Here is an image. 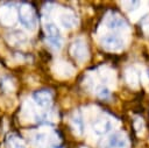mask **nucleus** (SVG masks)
I'll return each instance as SVG.
<instances>
[{
    "label": "nucleus",
    "mask_w": 149,
    "mask_h": 148,
    "mask_svg": "<svg viewBox=\"0 0 149 148\" xmlns=\"http://www.w3.org/2000/svg\"><path fill=\"white\" fill-rule=\"evenodd\" d=\"M71 55L79 62H84L88 57V48L83 38H76L70 47Z\"/></svg>",
    "instance_id": "obj_2"
},
{
    "label": "nucleus",
    "mask_w": 149,
    "mask_h": 148,
    "mask_svg": "<svg viewBox=\"0 0 149 148\" xmlns=\"http://www.w3.org/2000/svg\"><path fill=\"white\" fill-rule=\"evenodd\" d=\"M59 20H61L62 26H63L64 28H68V29L76 27L77 23H78V20H77L76 14H74L72 10H70V9L64 10V12L61 14Z\"/></svg>",
    "instance_id": "obj_8"
},
{
    "label": "nucleus",
    "mask_w": 149,
    "mask_h": 148,
    "mask_svg": "<svg viewBox=\"0 0 149 148\" xmlns=\"http://www.w3.org/2000/svg\"><path fill=\"white\" fill-rule=\"evenodd\" d=\"M6 145L8 148H27L24 141L16 134H9L6 139Z\"/></svg>",
    "instance_id": "obj_10"
},
{
    "label": "nucleus",
    "mask_w": 149,
    "mask_h": 148,
    "mask_svg": "<svg viewBox=\"0 0 149 148\" xmlns=\"http://www.w3.org/2000/svg\"><path fill=\"white\" fill-rule=\"evenodd\" d=\"M101 44L106 50H109V51H119L123 48L122 38L115 34H107L102 36Z\"/></svg>",
    "instance_id": "obj_4"
},
{
    "label": "nucleus",
    "mask_w": 149,
    "mask_h": 148,
    "mask_svg": "<svg viewBox=\"0 0 149 148\" xmlns=\"http://www.w3.org/2000/svg\"><path fill=\"white\" fill-rule=\"evenodd\" d=\"M126 78H127V82L128 84H130L132 86H135L139 82V76H137V72H135L133 69H128L126 71Z\"/></svg>",
    "instance_id": "obj_12"
},
{
    "label": "nucleus",
    "mask_w": 149,
    "mask_h": 148,
    "mask_svg": "<svg viewBox=\"0 0 149 148\" xmlns=\"http://www.w3.org/2000/svg\"><path fill=\"white\" fill-rule=\"evenodd\" d=\"M34 101L41 107H49L52 101V94L48 90H38L33 94Z\"/></svg>",
    "instance_id": "obj_6"
},
{
    "label": "nucleus",
    "mask_w": 149,
    "mask_h": 148,
    "mask_svg": "<svg viewBox=\"0 0 149 148\" xmlns=\"http://www.w3.org/2000/svg\"><path fill=\"white\" fill-rule=\"evenodd\" d=\"M0 87H1L3 91H6V92L10 91V90L13 89V86H12V80H10L9 78H3V79L0 82Z\"/></svg>",
    "instance_id": "obj_14"
},
{
    "label": "nucleus",
    "mask_w": 149,
    "mask_h": 148,
    "mask_svg": "<svg viewBox=\"0 0 149 148\" xmlns=\"http://www.w3.org/2000/svg\"><path fill=\"white\" fill-rule=\"evenodd\" d=\"M104 148H128L127 136L122 132H115L104 143Z\"/></svg>",
    "instance_id": "obj_5"
},
{
    "label": "nucleus",
    "mask_w": 149,
    "mask_h": 148,
    "mask_svg": "<svg viewBox=\"0 0 149 148\" xmlns=\"http://www.w3.org/2000/svg\"><path fill=\"white\" fill-rule=\"evenodd\" d=\"M95 93H97V96H98L99 98H102V99L109 97V91H108V89H107L106 86H104V85H99V86L95 89Z\"/></svg>",
    "instance_id": "obj_13"
},
{
    "label": "nucleus",
    "mask_w": 149,
    "mask_h": 148,
    "mask_svg": "<svg viewBox=\"0 0 149 148\" xmlns=\"http://www.w3.org/2000/svg\"><path fill=\"white\" fill-rule=\"evenodd\" d=\"M72 127H73V129H74V132L77 134H81L83 133L84 125H83V119H81L79 113H74V115L72 118Z\"/></svg>",
    "instance_id": "obj_11"
},
{
    "label": "nucleus",
    "mask_w": 149,
    "mask_h": 148,
    "mask_svg": "<svg viewBox=\"0 0 149 148\" xmlns=\"http://www.w3.org/2000/svg\"><path fill=\"white\" fill-rule=\"evenodd\" d=\"M44 30H45L47 40L50 47H52L54 49H59L62 45V41H61V35L57 26L52 22H47L44 26Z\"/></svg>",
    "instance_id": "obj_3"
},
{
    "label": "nucleus",
    "mask_w": 149,
    "mask_h": 148,
    "mask_svg": "<svg viewBox=\"0 0 149 148\" xmlns=\"http://www.w3.org/2000/svg\"><path fill=\"white\" fill-rule=\"evenodd\" d=\"M112 121L108 118L100 117L93 122V131L98 135H105L112 129Z\"/></svg>",
    "instance_id": "obj_7"
},
{
    "label": "nucleus",
    "mask_w": 149,
    "mask_h": 148,
    "mask_svg": "<svg viewBox=\"0 0 149 148\" xmlns=\"http://www.w3.org/2000/svg\"><path fill=\"white\" fill-rule=\"evenodd\" d=\"M19 20L22 26H24L29 30H34L36 27V14L31 5L22 3L17 9Z\"/></svg>",
    "instance_id": "obj_1"
},
{
    "label": "nucleus",
    "mask_w": 149,
    "mask_h": 148,
    "mask_svg": "<svg viewBox=\"0 0 149 148\" xmlns=\"http://www.w3.org/2000/svg\"><path fill=\"white\" fill-rule=\"evenodd\" d=\"M106 24L109 29H113V30H120V29H123L126 28V21L118 14L113 13L111 15H108L107 17V21H106Z\"/></svg>",
    "instance_id": "obj_9"
}]
</instances>
